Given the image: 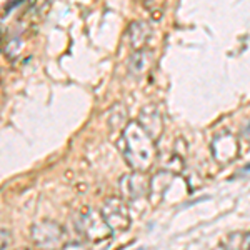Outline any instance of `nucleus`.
<instances>
[{
  "instance_id": "1",
  "label": "nucleus",
  "mask_w": 250,
  "mask_h": 250,
  "mask_svg": "<svg viewBox=\"0 0 250 250\" xmlns=\"http://www.w3.org/2000/svg\"><path fill=\"white\" fill-rule=\"evenodd\" d=\"M124 148L122 154L128 167L134 172L145 173L154 167L157 160L155 140L139 125V122H128L122 130Z\"/></svg>"
},
{
  "instance_id": "2",
  "label": "nucleus",
  "mask_w": 250,
  "mask_h": 250,
  "mask_svg": "<svg viewBox=\"0 0 250 250\" xmlns=\"http://www.w3.org/2000/svg\"><path fill=\"white\" fill-rule=\"evenodd\" d=\"M32 242L42 250H57L63 247L65 230L54 220H42L30 227Z\"/></svg>"
},
{
  "instance_id": "3",
  "label": "nucleus",
  "mask_w": 250,
  "mask_h": 250,
  "mask_svg": "<svg viewBox=\"0 0 250 250\" xmlns=\"http://www.w3.org/2000/svg\"><path fill=\"white\" fill-rule=\"evenodd\" d=\"M100 213L112 232H124L130 227V212L127 204L119 197H108L100 208Z\"/></svg>"
},
{
  "instance_id": "4",
  "label": "nucleus",
  "mask_w": 250,
  "mask_h": 250,
  "mask_svg": "<svg viewBox=\"0 0 250 250\" xmlns=\"http://www.w3.org/2000/svg\"><path fill=\"white\" fill-rule=\"evenodd\" d=\"M79 229L90 242H100L110 237V227L104 220L102 213L94 208H85L79 217Z\"/></svg>"
},
{
  "instance_id": "5",
  "label": "nucleus",
  "mask_w": 250,
  "mask_h": 250,
  "mask_svg": "<svg viewBox=\"0 0 250 250\" xmlns=\"http://www.w3.org/2000/svg\"><path fill=\"white\" fill-rule=\"evenodd\" d=\"M210 150L213 159L219 164H230L239 155V142L237 137L232 135L230 132H222L215 135L210 144Z\"/></svg>"
},
{
  "instance_id": "6",
  "label": "nucleus",
  "mask_w": 250,
  "mask_h": 250,
  "mask_svg": "<svg viewBox=\"0 0 250 250\" xmlns=\"http://www.w3.org/2000/svg\"><path fill=\"white\" fill-rule=\"evenodd\" d=\"M120 192L127 200H139L142 197H148V187H150V180L144 177L142 172H134L124 175L119 182Z\"/></svg>"
},
{
  "instance_id": "7",
  "label": "nucleus",
  "mask_w": 250,
  "mask_h": 250,
  "mask_svg": "<svg viewBox=\"0 0 250 250\" xmlns=\"http://www.w3.org/2000/svg\"><path fill=\"white\" fill-rule=\"evenodd\" d=\"M139 125L147 132L148 135L152 137L154 140L159 139L164 132V120H162V115H160L159 108L155 105H147L140 110V115H139Z\"/></svg>"
},
{
  "instance_id": "8",
  "label": "nucleus",
  "mask_w": 250,
  "mask_h": 250,
  "mask_svg": "<svg viewBox=\"0 0 250 250\" xmlns=\"http://www.w3.org/2000/svg\"><path fill=\"white\" fill-rule=\"evenodd\" d=\"M173 172L170 170H160L157 172L154 177L150 179V187H148V199L152 202H160L165 197V193L168 192V188L173 184Z\"/></svg>"
},
{
  "instance_id": "9",
  "label": "nucleus",
  "mask_w": 250,
  "mask_h": 250,
  "mask_svg": "<svg viewBox=\"0 0 250 250\" xmlns=\"http://www.w3.org/2000/svg\"><path fill=\"white\" fill-rule=\"evenodd\" d=\"M152 37V27L145 20H135L128 27V42L134 50H142Z\"/></svg>"
},
{
  "instance_id": "10",
  "label": "nucleus",
  "mask_w": 250,
  "mask_h": 250,
  "mask_svg": "<svg viewBox=\"0 0 250 250\" xmlns=\"http://www.w3.org/2000/svg\"><path fill=\"white\" fill-rule=\"evenodd\" d=\"M154 63V54L147 48H142V50H135L134 54L128 59V72L135 77L139 75H144L148 68Z\"/></svg>"
},
{
  "instance_id": "11",
  "label": "nucleus",
  "mask_w": 250,
  "mask_h": 250,
  "mask_svg": "<svg viewBox=\"0 0 250 250\" xmlns=\"http://www.w3.org/2000/svg\"><path fill=\"white\" fill-rule=\"evenodd\" d=\"M127 108H125L124 104H115L114 107L110 108V115H108V125L110 128H125L127 125Z\"/></svg>"
},
{
  "instance_id": "12",
  "label": "nucleus",
  "mask_w": 250,
  "mask_h": 250,
  "mask_svg": "<svg viewBox=\"0 0 250 250\" xmlns=\"http://www.w3.org/2000/svg\"><path fill=\"white\" fill-rule=\"evenodd\" d=\"M12 235L7 229H0V250H5L10 245Z\"/></svg>"
},
{
  "instance_id": "13",
  "label": "nucleus",
  "mask_w": 250,
  "mask_h": 250,
  "mask_svg": "<svg viewBox=\"0 0 250 250\" xmlns=\"http://www.w3.org/2000/svg\"><path fill=\"white\" fill-rule=\"evenodd\" d=\"M62 250H90V249L83 242H68V244L63 245Z\"/></svg>"
},
{
  "instance_id": "14",
  "label": "nucleus",
  "mask_w": 250,
  "mask_h": 250,
  "mask_svg": "<svg viewBox=\"0 0 250 250\" xmlns=\"http://www.w3.org/2000/svg\"><path fill=\"white\" fill-rule=\"evenodd\" d=\"M244 139H245V140H249V142H250V122H249L247 127L244 128Z\"/></svg>"
},
{
  "instance_id": "15",
  "label": "nucleus",
  "mask_w": 250,
  "mask_h": 250,
  "mask_svg": "<svg viewBox=\"0 0 250 250\" xmlns=\"http://www.w3.org/2000/svg\"><path fill=\"white\" fill-rule=\"evenodd\" d=\"M244 245H245V249L250 250V232L245 235V239H244Z\"/></svg>"
},
{
  "instance_id": "16",
  "label": "nucleus",
  "mask_w": 250,
  "mask_h": 250,
  "mask_svg": "<svg viewBox=\"0 0 250 250\" xmlns=\"http://www.w3.org/2000/svg\"><path fill=\"white\" fill-rule=\"evenodd\" d=\"M17 250H29V249H17Z\"/></svg>"
},
{
  "instance_id": "17",
  "label": "nucleus",
  "mask_w": 250,
  "mask_h": 250,
  "mask_svg": "<svg viewBox=\"0 0 250 250\" xmlns=\"http://www.w3.org/2000/svg\"><path fill=\"white\" fill-rule=\"evenodd\" d=\"M245 170H250V165H249V167H247V168H245Z\"/></svg>"
}]
</instances>
